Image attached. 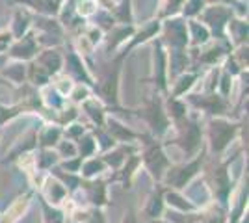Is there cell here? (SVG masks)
Wrapping results in <instances>:
<instances>
[{
    "mask_svg": "<svg viewBox=\"0 0 249 223\" xmlns=\"http://www.w3.org/2000/svg\"><path fill=\"white\" fill-rule=\"evenodd\" d=\"M21 4H26L30 6L32 10H36L41 15H47V17H54L58 15L60 10H62V4L65 0H19Z\"/></svg>",
    "mask_w": 249,
    "mask_h": 223,
    "instance_id": "obj_5",
    "label": "cell"
},
{
    "mask_svg": "<svg viewBox=\"0 0 249 223\" xmlns=\"http://www.w3.org/2000/svg\"><path fill=\"white\" fill-rule=\"evenodd\" d=\"M205 2H210V4H221V6H234L238 0H205Z\"/></svg>",
    "mask_w": 249,
    "mask_h": 223,
    "instance_id": "obj_18",
    "label": "cell"
},
{
    "mask_svg": "<svg viewBox=\"0 0 249 223\" xmlns=\"http://www.w3.org/2000/svg\"><path fill=\"white\" fill-rule=\"evenodd\" d=\"M58 134H60L58 130H49V132L45 134V138H43V143H45V145H51V143H54V141L58 139Z\"/></svg>",
    "mask_w": 249,
    "mask_h": 223,
    "instance_id": "obj_17",
    "label": "cell"
},
{
    "mask_svg": "<svg viewBox=\"0 0 249 223\" xmlns=\"http://www.w3.org/2000/svg\"><path fill=\"white\" fill-rule=\"evenodd\" d=\"M234 15V11L231 10V6H221V4H212V6H205V10L199 13L197 17L201 22L207 26L210 34H216L218 37H223L225 26H227L229 19Z\"/></svg>",
    "mask_w": 249,
    "mask_h": 223,
    "instance_id": "obj_1",
    "label": "cell"
},
{
    "mask_svg": "<svg viewBox=\"0 0 249 223\" xmlns=\"http://www.w3.org/2000/svg\"><path fill=\"white\" fill-rule=\"evenodd\" d=\"M63 151H65V153H73L74 149L71 147V145H63Z\"/></svg>",
    "mask_w": 249,
    "mask_h": 223,
    "instance_id": "obj_21",
    "label": "cell"
},
{
    "mask_svg": "<svg viewBox=\"0 0 249 223\" xmlns=\"http://www.w3.org/2000/svg\"><path fill=\"white\" fill-rule=\"evenodd\" d=\"M67 67H69L67 71L73 74V76H76V78H84L86 82H91L89 74L86 73V69H84L82 60H80L74 52H71L69 56H67Z\"/></svg>",
    "mask_w": 249,
    "mask_h": 223,
    "instance_id": "obj_10",
    "label": "cell"
},
{
    "mask_svg": "<svg viewBox=\"0 0 249 223\" xmlns=\"http://www.w3.org/2000/svg\"><path fill=\"white\" fill-rule=\"evenodd\" d=\"M4 65H6V58H4V56H0V69H2Z\"/></svg>",
    "mask_w": 249,
    "mask_h": 223,
    "instance_id": "obj_22",
    "label": "cell"
},
{
    "mask_svg": "<svg viewBox=\"0 0 249 223\" xmlns=\"http://www.w3.org/2000/svg\"><path fill=\"white\" fill-rule=\"evenodd\" d=\"M194 80H196V76H194V74H184V76L180 78V84L177 86L175 95H180V93H184V89H188V87H192V84H194Z\"/></svg>",
    "mask_w": 249,
    "mask_h": 223,
    "instance_id": "obj_15",
    "label": "cell"
},
{
    "mask_svg": "<svg viewBox=\"0 0 249 223\" xmlns=\"http://www.w3.org/2000/svg\"><path fill=\"white\" fill-rule=\"evenodd\" d=\"M95 170H101V164L93 160L91 164H88V168H86V175H91V173H95Z\"/></svg>",
    "mask_w": 249,
    "mask_h": 223,
    "instance_id": "obj_19",
    "label": "cell"
},
{
    "mask_svg": "<svg viewBox=\"0 0 249 223\" xmlns=\"http://www.w3.org/2000/svg\"><path fill=\"white\" fill-rule=\"evenodd\" d=\"M74 10H76V15L78 17H93L97 10H99V2L97 0H78L76 2V6H74Z\"/></svg>",
    "mask_w": 249,
    "mask_h": 223,
    "instance_id": "obj_12",
    "label": "cell"
},
{
    "mask_svg": "<svg viewBox=\"0 0 249 223\" xmlns=\"http://www.w3.org/2000/svg\"><path fill=\"white\" fill-rule=\"evenodd\" d=\"M205 6H207L205 0H184L180 11H182V15L188 17V19H196L199 13L205 10Z\"/></svg>",
    "mask_w": 249,
    "mask_h": 223,
    "instance_id": "obj_13",
    "label": "cell"
},
{
    "mask_svg": "<svg viewBox=\"0 0 249 223\" xmlns=\"http://www.w3.org/2000/svg\"><path fill=\"white\" fill-rule=\"evenodd\" d=\"M15 114H17V108H4V106H0V125H2L6 119L13 117Z\"/></svg>",
    "mask_w": 249,
    "mask_h": 223,
    "instance_id": "obj_16",
    "label": "cell"
},
{
    "mask_svg": "<svg viewBox=\"0 0 249 223\" xmlns=\"http://www.w3.org/2000/svg\"><path fill=\"white\" fill-rule=\"evenodd\" d=\"M160 21H149L147 24H143V28L140 30V32H134L132 34V39H130V45L126 47V51H130L132 47H136V45H140V43H145L149 41L151 37H155L156 34L160 32ZM124 51V52H126Z\"/></svg>",
    "mask_w": 249,
    "mask_h": 223,
    "instance_id": "obj_6",
    "label": "cell"
},
{
    "mask_svg": "<svg viewBox=\"0 0 249 223\" xmlns=\"http://www.w3.org/2000/svg\"><path fill=\"white\" fill-rule=\"evenodd\" d=\"M28 28H30V17H28V13L24 10H15V13H13V22H11V28H10L11 37L19 39V37H22L24 34L28 32Z\"/></svg>",
    "mask_w": 249,
    "mask_h": 223,
    "instance_id": "obj_7",
    "label": "cell"
},
{
    "mask_svg": "<svg viewBox=\"0 0 249 223\" xmlns=\"http://www.w3.org/2000/svg\"><path fill=\"white\" fill-rule=\"evenodd\" d=\"M74 99H76V101H80V99H86V95H88V89H86V87H82V86H80V87H78V91H76V93H74Z\"/></svg>",
    "mask_w": 249,
    "mask_h": 223,
    "instance_id": "obj_20",
    "label": "cell"
},
{
    "mask_svg": "<svg viewBox=\"0 0 249 223\" xmlns=\"http://www.w3.org/2000/svg\"><path fill=\"white\" fill-rule=\"evenodd\" d=\"M186 24H188V37H192L194 45H205L208 41L210 30H208L203 22L196 21V19H190Z\"/></svg>",
    "mask_w": 249,
    "mask_h": 223,
    "instance_id": "obj_8",
    "label": "cell"
},
{
    "mask_svg": "<svg viewBox=\"0 0 249 223\" xmlns=\"http://www.w3.org/2000/svg\"><path fill=\"white\" fill-rule=\"evenodd\" d=\"M225 30L229 34H232V39L240 43V45H244V43L248 41V22L244 21V17H240V19L231 17L227 26H225Z\"/></svg>",
    "mask_w": 249,
    "mask_h": 223,
    "instance_id": "obj_9",
    "label": "cell"
},
{
    "mask_svg": "<svg viewBox=\"0 0 249 223\" xmlns=\"http://www.w3.org/2000/svg\"><path fill=\"white\" fill-rule=\"evenodd\" d=\"M2 74L4 76H8L10 80H13V82H22L24 80V65L22 64H13V65H4V69H2Z\"/></svg>",
    "mask_w": 249,
    "mask_h": 223,
    "instance_id": "obj_14",
    "label": "cell"
},
{
    "mask_svg": "<svg viewBox=\"0 0 249 223\" xmlns=\"http://www.w3.org/2000/svg\"><path fill=\"white\" fill-rule=\"evenodd\" d=\"M62 64H63V58L58 54V51H45V52L39 54L37 60H36V65L41 67L49 76L58 73V71L62 69Z\"/></svg>",
    "mask_w": 249,
    "mask_h": 223,
    "instance_id": "obj_4",
    "label": "cell"
},
{
    "mask_svg": "<svg viewBox=\"0 0 249 223\" xmlns=\"http://www.w3.org/2000/svg\"><path fill=\"white\" fill-rule=\"evenodd\" d=\"M162 35L167 43H171L173 49H184L186 43L190 41L188 37V24L180 17H167L164 26H160Z\"/></svg>",
    "mask_w": 249,
    "mask_h": 223,
    "instance_id": "obj_2",
    "label": "cell"
},
{
    "mask_svg": "<svg viewBox=\"0 0 249 223\" xmlns=\"http://www.w3.org/2000/svg\"><path fill=\"white\" fill-rule=\"evenodd\" d=\"M182 4L184 0H160V10H158V15L160 17H175L180 13L182 10Z\"/></svg>",
    "mask_w": 249,
    "mask_h": 223,
    "instance_id": "obj_11",
    "label": "cell"
},
{
    "mask_svg": "<svg viewBox=\"0 0 249 223\" xmlns=\"http://www.w3.org/2000/svg\"><path fill=\"white\" fill-rule=\"evenodd\" d=\"M37 54V43L34 39L32 34H24L22 37H19L17 41L11 45L10 56L15 60H32Z\"/></svg>",
    "mask_w": 249,
    "mask_h": 223,
    "instance_id": "obj_3",
    "label": "cell"
}]
</instances>
